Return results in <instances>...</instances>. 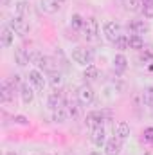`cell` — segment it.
<instances>
[{
  "label": "cell",
  "instance_id": "obj_14",
  "mask_svg": "<svg viewBox=\"0 0 153 155\" xmlns=\"http://www.w3.org/2000/svg\"><path fill=\"white\" fill-rule=\"evenodd\" d=\"M13 41H15V31L11 29V25H4L2 35H0V43H2V47L7 49V47L13 45Z\"/></svg>",
  "mask_w": 153,
  "mask_h": 155
},
{
  "label": "cell",
  "instance_id": "obj_9",
  "mask_svg": "<svg viewBox=\"0 0 153 155\" xmlns=\"http://www.w3.org/2000/svg\"><path fill=\"white\" fill-rule=\"evenodd\" d=\"M85 123H86V126H88L90 130H94V128H97V126H103L105 117H103V114H101L99 110H96V112L86 114V117H85Z\"/></svg>",
  "mask_w": 153,
  "mask_h": 155
},
{
  "label": "cell",
  "instance_id": "obj_16",
  "mask_svg": "<svg viewBox=\"0 0 153 155\" xmlns=\"http://www.w3.org/2000/svg\"><path fill=\"white\" fill-rule=\"evenodd\" d=\"M115 137L119 141H126L130 137V124L126 121H119L115 124Z\"/></svg>",
  "mask_w": 153,
  "mask_h": 155
},
{
  "label": "cell",
  "instance_id": "obj_4",
  "mask_svg": "<svg viewBox=\"0 0 153 155\" xmlns=\"http://www.w3.org/2000/svg\"><path fill=\"white\" fill-rule=\"evenodd\" d=\"M103 35H105V38L108 40V41L115 43V40L122 35V33H121V25H119L117 22H114V20L106 22V24L103 25Z\"/></svg>",
  "mask_w": 153,
  "mask_h": 155
},
{
  "label": "cell",
  "instance_id": "obj_21",
  "mask_svg": "<svg viewBox=\"0 0 153 155\" xmlns=\"http://www.w3.org/2000/svg\"><path fill=\"white\" fill-rule=\"evenodd\" d=\"M40 7L45 13H56L60 9V2L58 0H40Z\"/></svg>",
  "mask_w": 153,
  "mask_h": 155
},
{
  "label": "cell",
  "instance_id": "obj_30",
  "mask_svg": "<svg viewBox=\"0 0 153 155\" xmlns=\"http://www.w3.org/2000/svg\"><path fill=\"white\" fill-rule=\"evenodd\" d=\"M142 13L146 18H153V0L142 2Z\"/></svg>",
  "mask_w": 153,
  "mask_h": 155
},
{
  "label": "cell",
  "instance_id": "obj_36",
  "mask_svg": "<svg viewBox=\"0 0 153 155\" xmlns=\"http://www.w3.org/2000/svg\"><path fill=\"white\" fill-rule=\"evenodd\" d=\"M58 2H60V4H61V2H67V0H58Z\"/></svg>",
  "mask_w": 153,
  "mask_h": 155
},
{
  "label": "cell",
  "instance_id": "obj_22",
  "mask_svg": "<svg viewBox=\"0 0 153 155\" xmlns=\"http://www.w3.org/2000/svg\"><path fill=\"white\" fill-rule=\"evenodd\" d=\"M114 69L117 72H124L128 69V60L124 54H115L114 56Z\"/></svg>",
  "mask_w": 153,
  "mask_h": 155
},
{
  "label": "cell",
  "instance_id": "obj_19",
  "mask_svg": "<svg viewBox=\"0 0 153 155\" xmlns=\"http://www.w3.org/2000/svg\"><path fill=\"white\" fill-rule=\"evenodd\" d=\"M69 117H70L69 108H65V107H60V108L52 110V121H54V123H65Z\"/></svg>",
  "mask_w": 153,
  "mask_h": 155
},
{
  "label": "cell",
  "instance_id": "obj_27",
  "mask_svg": "<svg viewBox=\"0 0 153 155\" xmlns=\"http://www.w3.org/2000/svg\"><path fill=\"white\" fill-rule=\"evenodd\" d=\"M115 49H119V51H126V49H130V41H128V36L126 35H121L119 38L115 40Z\"/></svg>",
  "mask_w": 153,
  "mask_h": 155
},
{
  "label": "cell",
  "instance_id": "obj_12",
  "mask_svg": "<svg viewBox=\"0 0 153 155\" xmlns=\"http://www.w3.org/2000/svg\"><path fill=\"white\" fill-rule=\"evenodd\" d=\"M15 63H16L18 67H25L27 63H31V52H27V51L22 49V47L15 49Z\"/></svg>",
  "mask_w": 153,
  "mask_h": 155
},
{
  "label": "cell",
  "instance_id": "obj_18",
  "mask_svg": "<svg viewBox=\"0 0 153 155\" xmlns=\"http://www.w3.org/2000/svg\"><path fill=\"white\" fill-rule=\"evenodd\" d=\"M47 105H49L50 110H56V108L63 107V97H61V94H60V92H52V94H49V97H47Z\"/></svg>",
  "mask_w": 153,
  "mask_h": 155
},
{
  "label": "cell",
  "instance_id": "obj_1",
  "mask_svg": "<svg viewBox=\"0 0 153 155\" xmlns=\"http://www.w3.org/2000/svg\"><path fill=\"white\" fill-rule=\"evenodd\" d=\"M72 60L77 65L88 67L94 63V51L92 49H85V47H74L72 49Z\"/></svg>",
  "mask_w": 153,
  "mask_h": 155
},
{
  "label": "cell",
  "instance_id": "obj_33",
  "mask_svg": "<svg viewBox=\"0 0 153 155\" xmlns=\"http://www.w3.org/2000/svg\"><path fill=\"white\" fill-rule=\"evenodd\" d=\"M69 107H70V108H69V114L72 117H77V107L76 105H69Z\"/></svg>",
  "mask_w": 153,
  "mask_h": 155
},
{
  "label": "cell",
  "instance_id": "obj_10",
  "mask_svg": "<svg viewBox=\"0 0 153 155\" xmlns=\"http://www.w3.org/2000/svg\"><path fill=\"white\" fill-rule=\"evenodd\" d=\"M29 83L36 88V90H43L45 88V78H43V74L40 72V71H36V69H33V71H29Z\"/></svg>",
  "mask_w": 153,
  "mask_h": 155
},
{
  "label": "cell",
  "instance_id": "obj_23",
  "mask_svg": "<svg viewBox=\"0 0 153 155\" xmlns=\"http://www.w3.org/2000/svg\"><path fill=\"white\" fill-rule=\"evenodd\" d=\"M128 41H130V49H135V51H142L144 49V38L139 36V35H130Z\"/></svg>",
  "mask_w": 153,
  "mask_h": 155
},
{
  "label": "cell",
  "instance_id": "obj_17",
  "mask_svg": "<svg viewBox=\"0 0 153 155\" xmlns=\"http://www.w3.org/2000/svg\"><path fill=\"white\" fill-rule=\"evenodd\" d=\"M83 78H85L86 83H92V81H97V79L101 78V72H99V69H97L96 65H88V67H85Z\"/></svg>",
  "mask_w": 153,
  "mask_h": 155
},
{
  "label": "cell",
  "instance_id": "obj_7",
  "mask_svg": "<svg viewBox=\"0 0 153 155\" xmlns=\"http://www.w3.org/2000/svg\"><path fill=\"white\" fill-rule=\"evenodd\" d=\"M90 141H92L94 146H97V148L105 146V144H106V132H105V126H97V128H94L92 134H90Z\"/></svg>",
  "mask_w": 153,
  "mask_h": 155
},
{
  "label": "cell",
  "instance_id": "obj_13",
  "mask_svg": "<svg viewBox=\"0 0 153 155\" xmlns=\"http://www.w3.org/2000/svg\"><path fill=\"white\" fill-rule=\"evenodd\" d=\"M20 97H22V103L24 105H31L33 99H34V90L29 83H22L20 85Z\"/></svg>",
  "mask_w": 153,
  "mask_h": 155
},
{
  "label": "cell",
  "instance_id": "obj_38",
  "mask_svg": "<svg viewBox=\"0 0 153 155\" xmlns=\"http://www.w3.org/2000/svg\"><path fill=\"white\" fill-rule=\"evenodd\" d=\"M49 155H54V153H49Z\"/></svg>",
  "mask_w": 153,
  "mask_h": 155
},
{
  "label": "cell",
  "instance_id": "obj_32",
  "mask_svg": "<svg viewBox=\"0 0 153 155\" xmlns=\"http://www.w3.org/2000/svg\"><path fill=\"white\" fill-rule=\"evenodd\" d=\"M15 123H18V124H29V121H27V117L24 116H15V119H13Z\"/></svg>",
  "mask_w": 153,
  "mask_h": 155
},
{
  "label": "cell",
  "instance_id": "obj_26",
  "mask_svg": "<svg viewBox=\"0 0 153 155\" xmlns=\"http://www.w3.org/2000/svg\"><path fill=\"white\" fill-rule=\"evenodd\" d=\"M49 83L52 88H60L63 85V76L60 72H54V74H49Z\"/></svg>",
  "mask_w": 153,
  "mask_h": 155
},
{
  "label": "cell",
  "instance_id": "obj_34",
  "mask_svg": "<svg viewBox=\"0 0 153 155\" xmlns=\"http://www.w3.org/2000/svg\"><path fill=\"white\" fill-rule=\"evenodd\" d=\"M88 155H101V153H99V152H90Z\"/></svg>",
  "mask_w": 153,
  "mask_h": 155
},
{
  "label": "cell",
  "instance_id": "obj_25",
  "mask_svg": "<svg viewBox=\"0 0 153 155\" xmlns=\"http://www.w3.org/2000/svg\"><path fill=\"white\" fill-rule=\"evenodd\" d=\"M142 105L153 108V87L144 88V92H142Z\"/></svg>",
  "mask_w": 153,
  "mask_h": 155
},
{
  "label": "cell",
  "instance_id": "obj_24",
  "mask_svg": "<svg viewBox=\"0 0 153 155\" xmlns=\"http://www.w3.org/2000/svg\"><path fill=\"white\" fill-rule=\"evenodd\" d=\"M124 7L132 13H137V11H142V0H122Z\"/></svg>",
  "mask_w": 153,
  "mask_h": 155
},
{
  "label": "cell",
  "instance_id": "obj_29",
  "mask_svg": "<svg viewBox=\"0 0 153 155\" xmlns=\"http://www.w3.org/2000/svg\"><path fill=\"white\" fill-rule=\"evenodd\" d=\"M72 22V27L76 29V31H83V25H85V20L81 18V15H72V18H70Z\"/></svg>",
  "mask_w": 153,
  "mask_h": 155
},
{
  "label": "cell",
  "instance_id": "obj_11",
  "mask_svg": "<svg viewBox=\"0 0 153 155\" xmlns=\"http://www.w3.org/2000/svg\"><path fill=\"white\" fill-rule=\"evenodd\" d=\"M121 150H122V141H119L117 137L108 139L105 144V153L106 155H121Z\"/></svg>",
  "mask_w": 153,
  "mask_h": 155
},
{
  "label": "cell",
  "instance_id": "obj_3",
  "mask_svg": "<svg viewBox=\"0 0 153 155\" xmlns=\"http://www.w3.org/2000/svg\"><path fill=\"white\" fill-rule=\"evenodd\" d=\"M83 33H85V38L90 40V41H96L99 38V24L96 18H86L85 20V25H83Z\"/></svg>",
  "mask_w": 153,
  "mask_h": 155
},
{
  "label": "cell",
  "instance_id": "obj_15",
  "mask_svg": "<svg viewBox=\"0 0 153 155\" xmlns=\"http://www.w3.org/2000/svg\"><path fill=\"white\" fill-rule=\"evenodd\" d=\"M130 31H132V35L142 36V35H146V33L150 31V25H148L144 20H133V22L130 24Z\"/></svg>",
  "mask_w": 153,
  "mask_h": 155
},
{
  "label": "cell",
  "instance_id": "obj_2",
  "mask_svg": "<svg viewBox=\"0 0 153 155\" xmlns=\"http://www.w3.org/2000/svg\"><path fill=\"white\" fill-rule=\"evenodd\" d=\"M94 88L88 85V83H85V85H81L79 88H77L76 92V97L77 101H79V105H83V107H86V105H90L92 101H94Z\"/></svg>",
  "mask_w": 153,
  "mask_h": 155
},
{
  "label": "cell",
  "instance_id": "obj_31",
  "mask_svg": "<svg viewBox=\"0 0 153 155\" xmlns=\"http://www.w3.org/2000/svg\"><path fill=\"white\" fill-rule=\"evenodd\" d=\"M142 139H144L146 143H151V144H153V128H146V130H144Z\"/></svg>",
  "mask_w": 153,
  "mask_h": 155
},
{
  "label": "cell",
  "instance_id": "obj_28",
  "mask_svg": "<svg viewBox=\"0 0 153 155\" xmlns=\"http://www.w3.org/2000/svg\"><path fill=\"white\" fill-rule=\"evenodd\" d=\"M142 61H153V45H144L142 54H141Z\"/></svg>",
  "mask_w": 153,
  "mask_h": 155
},
{
  "label": "cell",
  "instance_id": "obj_20",
  "mask_svg": "<svg viewBox=\"0 0 153 155\" xmlns=\"http://www.w3.org/2000/svg\"><path fill=\"white\" fill-rule=\"evenodd\" d=\"M15 13L18 15V16H27L29 13H31V5H29V2L27 0H18L16 4H15Z\"/></svg>",
  "mask_w": 153,
  "mask_h": 155
},
{
  "label": "cell",
  "instance_id": "obj_37",
  "mask_svg": "<svg viewBox=\"0 0 153 155\" xmlns=\"http://www.w3.org/2000/svg\"><path fill=\"white\" fill-rule=\"evenodd\" d=\"M142 2H148V0H142Z\"/></svg>",
  "mask_w": 153,
  "mask_h": 155
},
{
  "label": "cell",
  "instance_id": "obj_35",
  "mask_svg": "<svg viewBox=\"0 0 153 155\" xmlns=\"http://www.w3.org/2000/svg\"><path fill=\"white\" fill-rule=\"evenodd\" d=\"M5 155H18V153H15V152H7Z\"/></svg>",
  "mask_w": 153,
  "mask_h": 155
},
{
  "label": "cell",
  "instance_id": "obj_6",
  "mask_svg": "<svg viewBox=\"0 0 153 155\" xmlns=\"http://www.w3.org/2000/svg\"><path fill=\"white\" fill-rule=\"evenodd\" d=\"M13 97H15V87L11 85L9 79H4L2 87H0V101L9 103V101H13Z\"/></svg>",
  "mask_w": 153,
  "mask_h": 155
},
{
  "label": "cell",
  "instance_id": "obj_8",
  "mask_svg": "<svg viewBox=\"0 0 153 155\" xmlns=\"http://www.w3.org/2000/svg\"><path fill=\"white\" fill-rule=\"evenodd\" d=\"M38 67L43 71V72H47V74H54V72H58V63H56V60L50 58V56H45V54H43V58L40 60Z\"/></svg>",
  "mask_w": 153,
  "mask_h": 155
},
{
  "label": "cell",
  "instance_id": "obj_5",
  "mask_svg": "<svg viewBox=\"0 0 153 155\" xmlns=\"http://www.w3.org/2000/svg\"><path fill=\"white\" fill-rule=\"evenodd\" d=\"M9 25H11V29L15 31V35H20V36H25L27 33H29V24H27V20H24V16H13L11 20H9Z\"/></svg>",
  "mask_w": 153,
  "mask_h": 155
}]
</instances>
